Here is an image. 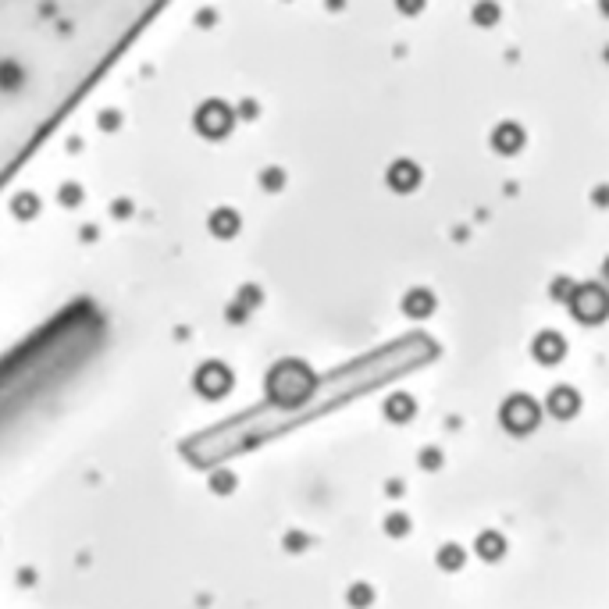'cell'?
<instances>
[{"mask_svg":"<svg viewBox=\"0 0 609 609\" xmlns=\"http://www.w3.org/2000/svg\"><path fill=\"white\" fill-rule=\"evenodd\" d=\"M406 310H410L413 317H428V314H432V296H428V292L406 296Z\"/></svg>","mask_w":609,"mask_h":609,"instance_id":"9c48e42d","label":"cell"},{"mask_svg":"<svg viewBox=\"0 0 609 609\" xmlns=\"http://www.w3.org/2000/svg\"><path fill=\"white\" fill-rule=\"evenodd\" d=\"M535 356H538L541 363H556V360L563 356V339H560L556 331H541L538 342H535Z\"/></svg>","mask_w":609,"mask_h":609,"instance_id":"ba28073f","label":"cell"},{"mask_svg":"<svg viewBox=\"0 0 609 609\" xmlns=\"http://www.w3.org/2000/svg\"><path fill=\"white\" fill-rule=\"evenodd\" d=\"M577 406H581V400H577V392H574L570 385H560V388L549 392V410H553L556 417H574Z\"/></svg>","mask_w":609,"mask_h":609,"instance_id":"8992f818","label":"cell"},{"mask_svg":"<svg viewBox=\"0 0 609 609\" xmlns=\"http://www.w3.org/2000/svg\"><path fill=\"white\" fill-rule=\"evenodd\" d=\"M168 0H0V189Z\"/></svg>","mask_w":609,"mask_h":609,"instance_id":"6da1fadb","label":"cell"},{"mask_svg":"<svg viewBox=\"0 0 609 609\" xmlns=\"http://www.w3.org/2000/svg\"><path fill=\"white\" fill-rule=\"evenodd\" d=\"M602 11H606V15H609V0H602Z\"/></svg>","mask_w":609,"mask_h":609,"instance_id":"4fadbf2b","label":"cell"},{"mask_svg":"<svg viewBox=\"0 0 609 609\" xmlns=\"http://www.w3.org/2000/svg\"><path fill=\"white\" fill-rule=\"evenodd\" d=\"M606 57H609V50H606Z\"/></svg>","mask_w":609,"mask_h":609,"instance_id":"9a60e30c","label":"cell"},{"mask_svg":"<svg viewBox=\"0 0 609 609\" xmlns=\"http://www.w3.org/2000/svg\"><path fill=\"white\" fill-rule=\"evenodd\" d=\"M503 424H506L513 435L531 432L535 424H538V403L528 400V395H509L506 406H503Z\"/></svg>","mask_w":609,"mask_h":609,"instance_id":"277c9868","label":"cell"},{"mask_svg":"<svg viewBox=\"0 0 609 609\" xmlns=\"http://www.w3.org/2000/svg\"><path fill=\"white\" fill-rule=\"evenodd\" d=\"M474 22H477V25H492V22H499V8L492 4V0H481V4L474 8Z\"/></svg>","mask_w":609,"mask_h":609,"instance_id":"30bf717a","label":"cell"},{"mask_svg":"<svg viewBox=\"0 0 609 609\" xmlns=\"http://www.w3.org/2000/svg\"><path fill=\"white\" fill-rule=\"evenodd\" d=\"M314 388V378L307 367H296V363H289V367H282L275 374V395H278V403H299V400H307Z\"/></svg>","mask_w":609,"mask_h":609,"instance_id":"3957f363","label":"cell"},{"mask_svg":"<svg viewBox=\"0 0 609 609\" xmlns=\"http://www.w3.org/2000/svg\"><path fill=\"white\" fill-rule=\"evenodd\" d=\"M417 182H420V171H417V164H410V161H395V164L388 168V186H392L395 193H410Z\"/></svg>","mask_w":609,"mask_h":609,"instance_id":"5b68a950","label":"cell"},{"mask_svg":"<svg viewBox=\"0 0 609 609\" xmlns=\"http://www.w3.org/2000/svg\"><path fill=\"white\" fill-rule=\"evenodd\" d=\"M420 8H424V0H400V11L403 15H417Z\"/></svg>","mask_w":609,"mask_h":609,"instance_id":"7c38bea8","label":"cell"},{"mask_svg":"<svg viewBox=\"0 0 609 609\" xmlns=\"http://www.w3.org/2000/svg\"><path fill=\"white\" fill-rule=\"evenodd\" d=\"M406 413H413V403L403 400V395H395V400L388 403V417H406Z\"/></svg>","mask_w":609,"mask_h":609,"instance_id":"8fae6325","label":"cell"},{"mask_svg":"<svg viewBox=\"0 0 609 609\" xmlns=\"http://www.w3.org/2000/svg\"><path fill=\"white\" fill-rule=\"evenodd\" d=\"M606 275H609V260H606Z\"/></svg>","mask_w":609,"mask_h":609,"instance_id":"5bb4252c","label":"cell"},{"mask_svg":"<svg viewBox=\"0 0 609 609\" xmlns=\"http://www.w3.org/2000/svg\"><path fill=\"white\" fill-rule=\"evenodd\" d=\"M492 143H496L499 154H516V150L524 146V132L516 129L513 121H506V125H499V129L492 132Z\"/></svg>","mask_w":609,"mask_h":609,"instance_id":"52a82bcc","label":"cell"},{"mask_svg":"<svg viewBox=\"0 0 609 609\" xmlns=\"http://www.w3.org/2000/svg\"><path fill=\"white\" fill-rule=\"evenodd\" d=\"M567 303H570V314H574L577 321H585V324H599V321L609 317V292H606L602 285H595V282L574 285Z\"/></svg>","mask_w":609,"mask_h":609,"instance_id":"7a4b0ae2","label":"cell"}]
</instances>
